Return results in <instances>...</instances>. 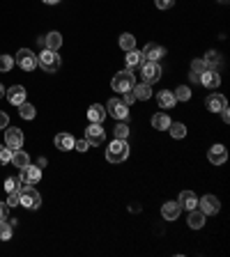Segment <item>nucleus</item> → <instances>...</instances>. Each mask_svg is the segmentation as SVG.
<instances>
[{
  "instance_id": "nucleus-1",
  "label": "nucleus",
  "mask_w": 230,
  "mask_h": 257,
  "mask_svg": "<svg viewBox=\"0 0 230 257\" xmlns=\"http://www.w3.org/2000/svg\"><path fill=\"white\" fill-rule=\"evenodd\" d=\"M127 156H129V145H127V140H117V138H115L113 143L106 147V161H111V163H124Z\"/></svg>"
},
{
  "instance_id": "nucleus-2",
  "label": "nucleus",
  "mask_w": 230,
  "mask_h": 257,
  "mask_svg": "<svg viewBox=\"0 0 230 257\" xmlns=\"http://www.w3.org/2000/svg\"><path fill=\"white\" fill-rule=\"evenodd\" d=\"M37 64L44 69L46 74H53V71H58V69H60L62 62H60V55H58V51H48V48H46V51H42V53H39Z\"/></svg>"
},
{
  "instance_id": "nucleus-3",
  "label": "nucleus",
  "mask_w": 230,
  "mask_h": 257,
  "mask_svg": "<svg viewBox=\"0 0 230 257\" xmlns=\"http://www.w3.org/2000/svg\"><path fill=\"white\" fill-rule=\"evenodd\" d=\"M111 85H113L115 92H131L134 90V85H136V81H134V74H131L129 69H124V71H120V74L113 76V81H111Z\"/></svg>"
},
{
  "instance_id": "nucleus-4",
  "label": "nucleus",
  "mask_w": 230,
  "mask_h": 257,
  "mask_svg": "<svg viewBox=\"0 0 230 257\" xmlns=\"http://www.w3.org/2000/svg\"><path fill=\"white\" fill-rule=\"evenodd\" d=\"M19 195H21V204H23V207H28V209H39V204H42V195H39L32 186H21Z\"/></svg>"
},
{
  "instance_id": "nucleus-5",
  "label": "nucleus",
  "mask_w": 230,
  "mask_h": 257,
  "mask_svg": "<svg viewBox=\"0 0 230 257\" xmlns=\"http://www.w3.org/2000/svg\"><path fill=\"white\" fill-rule=\"evenodd\" d=\"M106 110L111 117H115V120H127V115H129V106L124 104L122 99H108V104H106Z\"/></svg>"
},
{
  "instance_id": "nucleus-6",
  "label": "nucleus",
  "mask_w": 230,
  "mask_h": 257,
  "mask_svg": "<svg viewBox=\"0 0 230 257\" xmlns=\"http://www.w3.org/2000/svg\"><path fill=\"white\" fill-rule=\"evenodd\" d=\"M140 76H143V83L152 85L161 78V67L157 62H143L140 64Z\"/></svg>"
},
{
  "instance_id": "nucleus-7",
  "label": "nucleus",
  "mask_w": 230,
  "mask_h": 257,
  "mask_svg": "<svg viewBox=\"0 0 230 257\" xmlns=\"http://www.w3.org/2000/svg\"><path fill=\"white\" fill-rule=\"evenodd\" d=\"M104 138H106V128L97 124V122H90V127L85 128V140L90 145H101Z\"/></svg>"
},
{
  "instance_id": "nucleus-8",
  "label": "nucleus",
  "mask_w": 230,
  "mask_h": 257,
  "mask_svg": "<svg viewBox=\"0 0 230 257\" xmlns=\"http://www.w3.org/2000/svg\"><path fill=\"white\" fill-rule=\"evenodd\" d=\"M16 64L23 69V71H32V69L37 67V58L32 55L30 48H21L19 53H16Z\"/></svg>"
},
{
  "instance_id": "nucleus-9",
  "label": "nucleus",
  "mask_w": 230,
  "mask_h": 257,
  "mask_svg": "<svg viewBox=\"0 0 230 257\" xmlns=\"http://www.w3.org/2000/svg\"><path fill=\"white\" fill-rule=\"evenodd\" d=\"M21 184L23 186H32V184H37L39 179H42V168L39 166H28L21 170Z\"/></svg>"
},
{
  "instance_id": "nucleus-10",
  "label": "nucleus",
  "mask_w": 230,
  "mask_h": 257,
  "mask_svg": "<svg viewBox=\"0 0 230 257\" xmlns=\"http://www.w3.org/2000/svg\"><path fill=\"white\" fill-rule=\"evenodd\" d=\"M21 145H23V131L21 128H7L5 131V147H9L12 151L16 150H21Z\"/></svg>"
},
{
  "instance_id": "nucleus-11",
  "label": "nucleus",
  "mask_w": 230,
  "mask_h": 257,
  "mask_svg": "<svg viewBox=\"0 0 230 257\" xmlns=\"http://www.w3.org/2000/svg\"><path fill=\"white\" fill-rule=\"evenodd\" d=\"M207 159H209L212 166H223V163L228 161V151H226L223 145H212L209 151H207Z\"/></svg>"
},
{
  "instance_id": "nucleus-12",
  "label": "nucleus",
  "mask_w": 230,
  "mask_h": 257,
  "mask_svg": "<svg viewBox=\"0 0 230 257\" xmlns=\"http://www.w3.org/2000/svg\"><path fill=\"white\" fill-rule=\"evenodd\" d=\"M200 83L205 85L207 90H216V87L221 85V76L216 74V69H205V71L200 74Z\"/></svg>"
},
{
  "instance_id": "nucleus-13",
  "label": "nucleus",
  "mask_w": 230,
  "mask_h": 257,
  "mask_svg": "<svg viewBox=\"0 0 230 257\" xmlns=\"http://www.w3.org/2000/svg\"><path fill=\"white\" fill-rule=\"evenodd\" d=\"M5 97L12 106H21L23 101H25V87L23 85H12L9 90H5Z\"/></svg>"
},
{
  "instance_id": "nucleus-14",
  "label": "nucleus",
  "mask_w": 230,
  "mask_h": 257,
  "mask_svg": "<svg viewBox=\"0 0 230 257\" xmlns=\"http://www.w3.org/2000/svg\"><path fill=\"white\" fill-rule=\"evenodd\" d=\"M198 204H200V212L205 214V216L207 214H216L219 209H221V202H219L214 195H203L198 200Z\"/></svg>"
},
{
  "instance_id": "nucleus-15",
  "label": "nucleus",
  "mask_w": 230,
  "mask_h": 257,
  "mask_svg": "<svg viewBox=\"0 0 230 257\" xmlns=\"http://www.w3.org/2000/svg\"><path fill=\"white\" fill-rule=\"evenodd\" d=\"M207 110H212V113H221L223 108H228V101H226V97H223V94H209V97H207Z\"/></svg>"
},
{
  "instance_id": "nucleus-16",
  "label": "nucleus",
  "mask_w": 230,
  "mask_h": 257,
  "mask_svg": "<svg viewBox=\"0 0 230 257\" xmlns=\"http://www.w3.org/2000/svg\"><path fill=\"white\" fill-rule=\"evenodd\" d=\"M163 48H161L159 44H147L145 48H143V60L145 62H159L161 58H163Z\"/></svg>"
},
{
  "instance_id": "nucleus-17",
  "label": "nucleus",
  "mask_w": 230,
  "mask_h": 257,
  "mask_svg": "<svg viewBox=\"0 0 230 257\" xmlns=\"http://www.w3.org/2000/svg\"><path fill=\"white\" fill-rule=\"evenodd\" d=\"M177 204H180V209H196L198 207V197H196V193L193 191H182L180 193V200H177Z\"/></svg>"
},
{
  "instance_id": "nucleus-18",
  "label": "nucleus",
  "mask_w": 230,
  "mask_h": 257,
  "mask_svg": "<svg viewBox=\"0 0 230 257\" xmlns=\"http://www.w3.org/2000/svg\"><path fill=\"white\" fill-rule=\"evenodd\" d=\"M180 212H182V209H180V204L177 202H163L161 204V216H163L166 220H177L180 218Z\"/></svg>"
},
{
  "instance_id": "nucleus-19",
  "label": "nucleus",
  "mask_w": 230,
  "mask_h": 257,
  "mask_svg": "<svg viewBox=\"0 0 230 257\" xmlns=\"http://www.w3.org/2000/svg\"><path fill=\"white\" fill-rule=\"evenodd\" d=\"M74 143H76V140H74L71 133H58V136H55V147H58L60 151L74 150Z\"/></svg>"
},
{
  "instance_id": "nucleus-20",
  "label": "nucleus",
  "mask_w": 230,
  "mask_h": 257,
  "mask_svg": "<svg viewBox=\"0 0 230 257\" xmlns=\"http://www.w3.org/2000/svg\"><path fill=\"white\" fill-rule=\"evenodd\" d=\"M14 168H19V170H23V168H28L30 166V156L25 154V151H21V150H16V151H12V161H9Z\"/></svg>"
},
{
  "instance_id": "nucleus-21",
  "label": "nucleus",
  "mask_w": 230,
  "mask_h": 257,
  "mask_svg": "<svg viewBox=\"0 0 230 257\" xmlns=\"http://www.w3.org/2000/svg\"><path fill=\"white\" fill-rule=\"evenodd\" d=\"M157 101H159V108H173L177 104V99H175V94L173 92H168V90H161L159 94H157Z\"/></svg>"
},
{
  "instance_id": "nucleus-22",
  "label": "nucleus",
  "mask_w": 230,
  "mask_h": 257,
  "mask_svg": "<svg viewBox=\"0 0 230 257\" xmlns=\"http://www.w3.org/2000/svg\"><path fill=\"white\" fill-rule=\"evenodd\" d=\"M106 117V108L101 106V104H92L90 108H88V120L90 122H97V124H101V120Z\"/></svg>"
},
{
  "instance_id": "nucleus-23",
  "label": "nucleus",
  "mask_w": 230,
  "mask_h": 257,
  "mask_svg": "<svg viewBox=\"0 0 230 257\" xmlns=\"http://www.w3.org/2000/svg\"><path fill=\"white\" fill-rule=\"evenodd\" d=\"M203 225H205V214L196 207V209H191V214H189V227H191V230H200Z\"/></svg>"
},
{
  "instance_id": "nucleus-24",
  "label": "nucleus",
  "mask_w": 230,
  "mask_h": 257,
  "mask_svg": "<svg viewBox=\"0 0 230 257\" xmlns=\"http://www.w3.org/2000/svg\"><path fill=\"white\" fill-rule=\"evenodd\" d=\"M44 46L48 48V51H58L62 46V35L60 32H48L44 37Z\"/></svg>"
},
{
  "instance_id": "nucleus-25",
  "label": "nucleus",
  "mask_w": 230,
  "mask_h": 257,
  "mask_svg": "<svg viewBox=\"0 0 230 257\" xmlns=\"http://www.w3.org/2000/svg\"><path fill=\"white\" fill-rule=\"evenodd\" d=\"M134 97L138 99V101H147V99L152 97V87L147 83H138V85H134Z\"/></svg>"
},
{
  "instance_id": "nucleus-26",
  "label": "nucleus",
  "mask_w": 230,
  "mask_h": 257,
  "mask_svg": "<svg viewBox=\"0 0 230 257\" xmlns=\"http://www.w3.org/2000/svg\"><path fill=\"white\" fill-rule=\"evenodd\" d=\"M140 64H143V53H140V51H136V48H134V51H127V69H136V67H140Z\"/></svg>"
},
{
  "instance_id": "nucleus-27",
  "label": "nucleus",
  "mask_w": 230,
  "mask_h": 257,
  "mask_svg": "<svg viewBox=\"0 0 230 257\" xmlns=\"http://www.w3.org/2000/svg\"><path fill=\"white\" fill-rule=\"evenodd\" d=\"M152 127L159 128V131H166V128L170 127V117L166 113H157L152 115Z\"/></svg>"
},
{
  "instance_id": "nucleus-28",
  "label": "nucleus",
  "mask_w": 230,
  "mask_h": 257,
  "mask_svg": "<svg viewBox=\"0 0 230 257\" xmlns=\"http://www.w3.org/2000/svg\"><path fill=\"white\" fill-rule=\"evenodd\" d=\"M120 48H122V51H134V48H136V37L129 35V32L120 35Z\"/></svg>"
},
{
  "instance_id": "nucleus-29",
  "label": "nucleus",
  "mask_w": 230,
  "mask_h": 257,
  "mask_svg": "<svg viewBox=\"0 0 230 257\" xmlns=\"http://www.w3.org/2000/svg\"><path fill=\"white\" fill-rule=\"evenodd\" d=\"M168 131H170V136L175 138V140H180V138L186 136V127H184L182 122H170Z\"/></svg>"
},
{
  "instance_id": "nucleus-30",
  "label": "nucleus",
  "mask_w": 230,
  "mask_h": 257,
  "mask_svg": "<svg viewBox=\"0 0 230 257\" xmlns=\"http://www.w3.org/2000/svg\"><path fill=\"white\" fill-rule=\"evenodd\" d=\"M21 110H19V113H21V117L23 120H32V117H35V115H37V110H35V106H32V104H28V101H23L21 106Z\"/></svg>"
},
{
  "instance_id": "nucleus-31",
  "label": "nucleus",
  "mask_w": 230,
  "mask_h": 257,
  "mask_svg": "<svg viewBox=\"0 0 230 257\" xmlns=\"http://www.w3.org/2000/svg\"><path fill=\"white\" fill-rule=\"evenodd\" d=\"M12 239V223H7V218L0 220V241H9Z\"/></svg>"
},
{
  "instance_id": "nucleus-32",
  "label": "nucleus",
  "mask_w": 230,
  "mask_h": 257,
  "mask_svg": "<svg viewBox=\"0 0 230 257\" xmlns=\"http://www.w3.org/2000/svg\"><path fill=\"white\" fill-rule=\"evenodd\" d=\"M219 62H221V53H216V51H207V55H205L207 69H214Z\"/></svg>"
},
{
  "instance_id": "nucleus-33",
  "label": "nucleus",
  "mask_w": 230,
  "mask_h": 257,
  "mask_svg": "<svg viewBox=\"0 0 230 257\" xmlns=\"http://www.w3.org/2000/svg\"><path fill=\"white\" fill-rule=\"evenodd\" d=\"M21 179H19V177H7V179H5V191H7V193H14V191H21Z\"/></svg>"
},
{
  "instance_id": "nucleus-34",
  "label": "nucleus",
  "mask_w": 230,
  "mask_h": 257,
  "mask_svg": "<svg viewBox=\"0 0 230 257\" xmlns=\"http://www.w3.org/2000/svg\"><path fill=\"white\" fill-rule=\"evenodd\" d=\"M173 94H175V99H180V101H189V99H191V90H189V85H180Z\"/></svg>"
},
{
  "instance_id": "nucleus-35",
  "label": "nucleus",
  "mask_w": 230,
  "mask_h": 257,
  "mask_svg": "<svg viewBox=\"0 0 230 257\" xmlns=\"http://www.w3.org/2000/svg\"><path fill=\"white\" fill-rule=\"evenodd\" d=\"M14 69V58L12 55H0V71H12Z\"/></svg>"
},
{
  "instance_id": "nucleus-36",
  "label": "nucleus",
  "mask_w": 230,
  "mask_h": 257,
  "mask_svg": "<svg viewBox=\"0 0 230 257\" xmlns=\"http://www.w3.org/2000/svg\"><path fill=\"white\" fill-rule=\"evenodd\" d=\"M113 133H115V138H117V140H127V136H129V127L120 122V124L113 128Z\"/></svg>"
},
{
  "instance_id": "nucleus-37",
  "label": "nucleus",
  "mask_w": 230,
  "mask_h": 257,
  "mask_svg": "<svg viewBox=\"0 0 230 257\" xmlns=\"http://www.w3.org/2000/svg\"><path fill=\"white\" fill-rule=\"evenodd\" d=\"M12 161V150L9 147H0V166H7Z\"/></svg>"
},
{
  "instance_id": "nucleus-38",
  "label": "nucleus",
  "mask_w": 230,
  "mask_h": 257,
  "mask_svg": "<svg viewBox=\"0 0 230 257\" xmlns=\"http://www.w3.org/2000/svg\"><path fill=\"white\" fill-rule=\"evenodd\" d=\"M207 69V64H205V60H193L191 62V74H203V71H205Z\"/></svg>"
},
{
  "instance_id": "nucleus-39",
  "label": "nucleus",
  "mask_w": 230,
  "mask_h": 257,
  "mask_svg": "<svg viewBox=\"0 0 230 257\" xmlns=\"http://www.w3.org/2000/svg\"><path fill=\"white\" fill-rule=\"evenodd\" d=\"M16 204H21V195H19V191H14V193H9V195H7V207H16Z\"/></svg>"
},
{
  "instance_id": "nucleus-40",
  "label": "nucleus",
  "mask_w": 230,
  "mask_h": 257,
  "mask_svg": "<svg viewBox=\"0 0 230 257\" xmlns=\"http://www.w3.org/2000/svg\"><path fill=\"white\" fill-rule=\"evenodd\" d=\"M157 2V7L159 9H170L173 5H175V0H154Z\"/></svg>"
},
{
  "instance_id": "nucleus-41",
  "label": "nucleus",
  "mask_w": 230,
  "mask_h": 257,
  "mask_svg": "<svg viewBox=\"0 0 230 257\" xmlns=\"http://www.w3.org/2000/svg\"><path fill=\"white\" fill-rule=\"evenodd\" d=\"M74 150L88 151V150H90V143H88V140H76V143H74Z\"/></svg>"
},
{
  "instance_id": "nucleus-42",
  "label": "nucleus",
  "mask_w": 230,
  "mask_h": 257,
  "mask_svg": "<svg viewBox=\"0 0 230 257\" xmlns=\"http://www.w3.org/2000/svg\"><path fill=\"white\" fill-rule=\"evenodd\" d=\"M7 124H9L7 113H2V110H0V128H7Z\"/></svg>"
},
{
  "instance_id": "nucleus-43",
  "label": "nucleus",
  "mask_w": 230,
  "mask_h": 257,
  "mask_svg": "<svg viewBox=\"0 0 230 257\" xmlns=\"http://www.w3.org/2000/svg\"><path fill=\"white\" fill-rule=\"evenodd\" d=\"M124 104H127V106H129V104H134V101H136V97H134V92H124V99H122Z\"/></svg>"
},
{
  "instance_id": "nucleus-44",
  "label": "nucleus",
  "mask_w": 230,
  "mask_h": 257,
  "mask_svg": "<svg viewBox=\"0 0 230 257\" xmlns=\"http://www.w3.org/2000/svg\"><path fill=\"white\" fill-rule=\"evenodd\" d=\"M5 218H7V204L0 202V220H5Z\"/></svg>"
},
{
  "instance_id": "nucleus-45",
  "label": "nucleus",
  "mask_w": 230,
  "mask_h": 257,
  "mask_svg": "<svg viewBox=\"0 0 230 257\" xmlns=\"http://www.w3.org/2000/svg\"><path fill=\"white\" fill-rule=\"evenodd\" d=\"M221 120L226 122V124L230 122V113H228V108H223V110H221Z\"/></svg>"
},
{
  "instance_id": "nucleus-46",
  "label": "nucleus",
  "mask_w": 230,
  "mask_h": 257,
  "mask_svg": "<svg viewBox=\"0 0 230 257\" xmlns=\"http://www.w3.org/2000/svg\"><path fill=\"white\" fill-rule=\"evenodd\" d=\"M46 5H55V2H60V0H44Z\"/></svg>"
},
{
  "instance_id": "nucleus-47",
  "label": "nucleus",
  "mask_w": 230,
  "mask_h": 257,
  "mask_svg": "<svg viewBox=\"0 0 230 257\" xmlns=\"http://www.w3.org/2000/svg\"><path fill=\"white\" fill-rule=\"evenodd\" d=\"M0 97H5V87L2 85H0Z\"/></svg>"
},
{
  "instance_id": "nucleus-48",
  "label": "nucleus",
  "mask_w": 230,
  "mask_h": 257,
  "mask_svg": "<svg viewBox=\"0 0 230 257\" xmlns=\"http://www.w3.org/2000/svg\"><path fill=\"white\" fill-rule=\"evenodd\" d=\"M219 2H221V5H226V2H228V0H219Z\"/></svg>"
}]
</instances>
